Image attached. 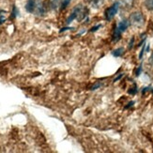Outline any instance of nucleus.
Returning <instances> with one entry per match:
<instances>
[{
	"label": "nucleus",
	"instance_id": "obj_1",
	"mask_svg": "<svg viewBox=\"0 0 153 153\" xmlns=\"http://www.w3.org/2000/svg\"><path fill=\"white\" fill-rule=\"evenodd\" d=\"M88 10L86 9V7H84L83 5H78L72 10L71 13L70 17L67 19V24H71L74 20L77 19L79 22L83 21V20L88 16Z\"/></svg>",
	"mask_w": 153,
	"mask_h": 153
},
{
	"label": "nucleus",
	"instance_id": "obj_2",
	"mask_svg": "<svg viewBox=\"0 0 153 153\" xmlns=\"http://www.w3.org/2000/svg\"><path fill=\"white\" fill-rule=\"evenodd\" d=\"M129 21H130V24H131L132 25L139 27V26H142L145 24V17L142 12L136 11V12L131 13Z\"/></svg>",
	"mask_w": 153,
	"mask_h": 153
},
{
	"label": "nucleus",
	"instance_id": "obj_3",
	"mask_svg": "<svg viewBox=\"0 0 153 153\" xmlns=\"http://www.w3.org/2000/svg\"><path fill=\"white\" fill-rule=\"evenodd\" d=\"M118 9H119V2H116V3L113 4L110 8H108L105 10V12H104L105 19L107 20V21L112 20L117 14V12L118 11Z\"/></svg>",
	"mask_w": 153,
	"mask_h": 153
},
{
	"label": "nucleus",
	"instance_id": "obj_4",
	"mask_svg": "<svg viewBox=\"0 0 153 153\" xmlns=\"http://www.w3.org/2000/svg\"><path fill=\"white\" fill-rule=\"evenodd\" d=\"M129 25H130V21H128V20H123V21L118 23V25H117V26L116 27V29L119 33H122V32H124L126 29L128 28Z\"/></svg>",
	"mask_w": 153,
	"mask_h": 153
},
{
	"label": "nucleus",
	"instance_id": "obj_5",
	"mask_svg": "<svg viewBox=\"0 0 153 153\" xmlns=\"http://www.w3.org/2000/svg\"><path fill=\"white\" fill-rule=\"evenodd\" d=\"M37 9V3L36 0H28L27 2L25 4V10H27L28 12L32 13L34 12Z\"/></svg>",
	"mask_w": 153,
	"mask_h": 153
},
{
	"label": "nucleus",
	"instance_id": "obj_6",
	"mask_svg": "<svg viewBox=\"0 0 153 153\" xmlns=\"http://www.w3.org/2000/svg\"><path fill=\"white\" fill-rule=\"evenodd\" d=\"M88 4L94 9H99L103 5L104 0H88Z\"/></svg>",
	"mask_w": 153,
	"mask_h": 153
},
{
	"label": "nucleus",
	"instance_id": "obj_7",
	"mask_svg": "<svg viewBox=\"0 0 153 153\" xmlns=\"http://www.w3.org/2000/svg\"><path fill=\"white\" fill-rule=\"evenodd\" d=\"M62 1L61 0H50L49 1V5H50V8L51 9H57L58 7L61 6Z\"/></svg>",
	"mask_w": 153,
	"mask_h": 153
},
{
	"label": "nucleus",
	"instance_id": "obj_8",
	"mask_svg": "<svg viewBox=\"0 0 153 153\" xmlns=\"http://www.w3.org/2000/svg\"><path fill=\"white\" fill-rule=\"evenodd\" d=\"M113 56H116V57H118V56H121L123 54H124V48L120 47V48H117L116 49L115 51H113Z\"/></svg>",
	"mask_w": 153,
	"mask_h": 153
},
{
	"label": "nucleus",
	"instance_id": "obj_9",
	"mask_svg": "<svg viewBox=\"0 0 153 153\" xmlns=\"http://www.w3.org/2000/svg\"><path fill=\"white\" fill-rule=\"evenodd\" d=\"M132 4V0H121L119 5H122L123 8H131Z\"/></svg>",
	"mask_w": 153,
	"mask_h": 153
},
{
	"label": "nucleus",
	"instance_id": "obj_10",
	"mask_svg": "<svg viewBox=\"0 0 153 153\" xmlns=\"http://www.w3.org/2000/svg\"><path fill=\"white\" fill-rule=\"evenodd\" d=\"M145 7L149 10H153V0H146V1H145Z\"/></svg>",
	"mask_w": 153,
	"mask_h": 153
},
{
	"label": "nucleus",
	"instance_id": "obj_11",
	"mask_svg": "<svg viewBox=\"0 0 153 153\" xmlns=\"http://www.w3.org/2000/svg\"><path fill=\"white\" fill-rule=\"evenodd\" d=\"M70 2H71V0H63L62 1V3H61V10H64L66 7H67L69 4H70Z\"/></svg>",
	"mask_w": 153,
	"mask_h": 153
},
{
	"label": "nucleus",
	"instance_id": "obj_12",
	"mask_svg": "<svg viewBox=\"0 0 153 153\" xmlns=\"http://www.w3.org/2000/svg\"><path fill=\"white\" fill-rule=\"evenodd\" d=\"M17 14H18V10H17V9H16V7L14 6L13 7V10H12V12H11V18L13 19V18H15L16 16H17Z\"/></svg>",
	"mask_w": 153,
	"mask_h": 153
},
{
	"label": "nucleus",
	"instance_id": "obj_13",
	"mask_svg": "<svg viewBox=\"0 0 153 153\" xmlns=\"http://www.w3.org/2000/svg\"><path fill=\"white\" fill-rule=\"evenodd\" d=\"M101 26H102L101 25H97V26H94V27H92V28H91V30H90V31H91V32L97 31V30H98V28H100V27H101Z\"/></svg>",
	"mask_w": 153,
	"mask_h": 153
},
{
	"label": "nucleus",
	"instance_id": "obj_14",
	"mask_svg": "<svg viewBox=\"0 0 153 153\" xmlns=\"http://www.w3.org/2000/svg\"><path fill=\"white\" fill-rule=\"evenodd\" d=\"M144 51H145V44L143 45V48H142V50H141V53H140V55H139V58H142L143 54H144Z\"/></svg>",
	"mask_w": 153,
	"mask_h": 153
},
{
	"label": "nucleus",
	"instance_id": "obj_15",
	"mask_svg": "<svg viewBox=\"0 0 153 153\" xmlns=\"http://www.w3.org/2000/svg\"><path fill=\"white\" fill-rule=\"evenodd\" d=\"M134 39L132 38V39H131V42H130V46H129V48H130V49L132 47V45H134Z\"/></svg>",
	"mask_w": 153,
	"mask_h": 153
},
{
	"label": "nucleus",
	"instance_id": "obj_16",
	"mask_svg": "<svg viewBox=\"0 0 153 153\" xmlns=\"http://www.w3.org/2000/svg\"><path fill=\"white\" fill-rule=\"evenodd\" d=\"M4 22H5V18L3 16H1V17H0V25H2Z\"/></svg>",
	"mask_w": 153,
	"mask_h": 153
},
{
	"label": "nucleus",
	"instance_id": "obj_17",
	"mask_svg": "<svg viewBox=\"0 0 153 153\" xmlns=\"http://www.w3.org/2000/svg\"><path fill=\"white\" fill-rule=\"evenodd\" d=\"M149 61H150L151 65L153 66V54H152V56H151V57H150V59H149Z\"/></svg>",
	"mask_w": 153,
	"mask_h": 153
},
{
	"label": "nucleus",
	"instance_id": "obj_18",
	"mask_svg": "<svg viewBox=\"0 0 153 153\" xmlns=\"http://www.w3.org/2000/svg\"><path fill=\"white\" fill-rule=\"evenodd\" d=\"M4 12H6V11L3 10H0V14H2V13H4Z\"/></svg>",
	"mask_w": 153,
	"mask_h": 153
}]
</instances>
